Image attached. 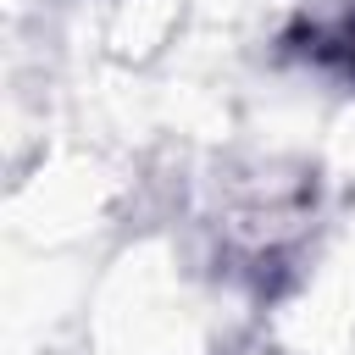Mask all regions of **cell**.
<instances>
[{
    "mask_svg": "<svg viewBox=\"0 0 355 355\" xmlns=\"http://www.w3.org/2000/svg\"><path fill=\"white\" fill-rule=\"evenodd\" d=\"M316 211H322L316 166L266 161V166H255L244 178H227L216 205L205 211L211 261L222 266L227 283L250 288L255 300H272L300 272Z\"/></svg>",
    "mask_w": 355,
    "mask_h": 355,
    "instance_id": "cell-1",
    "label": "cell"
},
{
    "mask_svg": "<svg viewBox=\"0 0 355 355\" xmlns=\"http://www.w3.org/2000/svg\"><path fill=\"white\" fill-rule=\"evenodd\" d=\"M272 55L355 94V0H305L272 33Z\"/></svg>",
    "mask_w": 355,
    "mask_h": 355,
    "instance_id": "cell-2",
    "label": "cell"
}]
</instances>
